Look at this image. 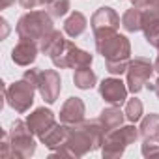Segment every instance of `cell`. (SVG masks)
Here are the masks:
<instances>
[{
	"label": "cell",
	"mask_w": 159,
	"mask_h": 159,
	"mask_svg": "<svg viewBox=\"0 0 159 159\" xmlns=\"http://www.w3.org/2000/svg\"><path fill=\"white\" fill-rule=\"evenodd\" d=\"M142 155L144 157L159 155V140H144V144H142Z\"/></svg>",
	"instance_id": "25"
},
{
	"label": "cell",
	"mask_w": 159,
	"mask_h": 159,
	"mask_svg": "<svg viewBox=\"0 0 159 159\" xmlns=\"http://www.w3.org/2000/svg\"><path fill=\"white\" fill-rule=\"evenodd\" d=\"M52 64L60 69L64 67H84V66H90L92 64V54L83 51V49H79L73 41L66 39V45L64 49L60 51V54H56L54 58H51Z\"/></svg>",
	"instance_id": "8"
},
{
	"label": "cell",
	"mask_w": 159,
	"mask_h": 159,
	"mask_svg": "<svg viewBox=\"0 0 159 159\" xmlns=\"http://www.w3.org/2000/svg\"><path fill=\"white\" fill-rule=\"evenodd\" d=\"M124 118H125V112H122L120 107H116V105H111L109 109H103L101 114H99V124L105 129V135L109 131L120 127L124 124Z\"/></svg>",
	"instance_id": "18"
},
{
	"label": "cell",
	"mask_w": 159,
	"mask_h": 159,
	"mask_svg": "<svg viewBox=\"0 0 159 159\" xmlns=\"http://www.w3.org/2000/svg\"><path fill=\"white\" fill-rule=\"evenodd\" d=\"M155 71L153 64L146 58H135V60H129V66H127V90L133 92V94H139L150 81L152 73Z\"/></svg>",
	"instance_id": "7"
},
{
	"label": "cell",
	"mask_w": 159,
	"mask_h": 159,
	"mask_svg": "<svg viewBox=\"0 0 159 159\" xmlns=\"http://www.w3.org/2000/svg\"><path fill=\"white\" fill-rule=\"evenodd\" d=\"M67 135H69V127L66 124H54L47 133H43L39 137V140L52 152L60 150L66 146V140H67Z\"/></svg>",
	"instance_id": "15"
},
{
	"label": "cell",
	"mask_w": 159,
	"mask_h": 159,
	"mask_svg": "<svg viewBox=\"0 0 159 159\" xmlns=\"http://www.w3.org/2000/svg\"><path fill=\"white\" fill-rule=\"evenodd\" d=\"M86 17L81 13V11H73L66 23H64V32L69 36V38H79L84 30H86Z\"/></svg>",
	"instance_id": "19"
},
{
	"label": "cell",
	"mask_w": 159,
	"mask_h": 159,
	"mask_svg": "<svg viewBox=\"0 0 159 159\" xmlns=\"http://www.w3.org/2000/svg\"><path fill=\"white\" fill-rule=\"evenodd\" d=\"M153 67H155V71H157V73H159V54H157V60H155V62H153Z\"/></svg>",
	"instance_id": "31"
},
{
	"label": "cell",
	"mask_w": 159,
	"mask_h": 159,
	"mask_svg": "<svg viewBox=\"0 0 159 159\" xmlns=\"http://www.w3.org/2000/svg\"><path fill=\"white\" fill-rule=\"evenodd\" d=\"M64 45H66V39H64L62 32H58V30H51L49 34H45L39 39V51L43 54H47L49 58H54L56 54H60Z\"/></svg>",
	"instance_id": "17"
},
{
	"label": "cell",
	"mask_w": 159,
	"mask_h": 159,
	"mask_svg": "<svg viewBox=\"0 0 159 159\" xmlns=\"http://www.w3.org/2000/svg\"><path fill=\"white\" fill-rule=\"evenodd\" d=\"M2 157H11V148H10V131L2 133Z\"/></svg>",
	"instance_id": "26"
},
{
	"label": "cell",
	"mask_w": 159,
	"mask_h": 159,
	"mask_svg": "<svg viewBox=\"0 0 159 159\" xmlns=\"http://www.w3.org/2000/svg\"><path fill=\"white\" fill-rule=\"evenodd\" d=\"M73 83H75L77 88H81V90H90V88L96 86L98 77H96V73L90 69V66L77 67V69H75V75H73Z\"/></svg>",
	"instance_id": "20"
},
{
	"label": "cell",
	"mask_w": 159,
	"mask_h": 159,
	"mask_svg": "<svg viewBox=\"0 0 159 159\" xmlns=\"http://www.w3.org/2000/svg\"><path fill=\"white\" fill-rule=\"evenodd\" d=\"M0 23H2V28H4V32H2V39L8 36V32H10V26H8V23H6V19H2V21H0Z\"/></svg>",
	"instance_id": "29"
},
{
	"label": "cell",
	"mask_w": 159,
	"mask_h": 159,
	"mask_svg": "<svg viewBox=\"0 0 159 159\" xmlns=\"http://www.w3.org/2000/svg\"><path fill=\"white\" fill-rule=\"evenodd\" d=\"M34 92H36V86L23 79V81H17L13 83L10 88H6V103L19 114L26 112L32 103H34Z\"/></svg>",
	"instance_id": "6"
},
{
	"label": "cell",
	"mask_w": 159,
	"mask_h": 159,
	"mask_svg": "<svg viewBox=\"0 0 159 159\" xmlns=\"http://www.w3.org/2000/svg\"><path fill=\"white\" fill-rule=\"evenodd\" d=\"M142 101L140 99H137V98H133V99H129V101H125V118L129 120V122H139L140 118H142Z\"/></svg>",
	"instance_id": "24"
},
{
	"label": "cell",
	"mask_w": 159,
	"mask_h": 159,
	"mask_svg": "<svg viewBox=\"0 0 159 159\" xmlns=\"http://www.w3.org/2000/svg\"><path fill=\"white\" fill-rule=\"evenodd\" d=\"M26 124H28V127H30V131H32L34 135L41 137L43 133H47V131L56 124V120H54V114H52L51 109L39 107V109H36L34 112L28 114Z\"/></svg>",
	"instance_id": "12"
},
{
	"label": "cell",
	"mask_w": 159,
	"mask_h": 159,
	"mask_svg": "<svg viewBox=\"0 0 159 159\" xmlns=\"http://www.w3.org/2000/svg\"><path fill=\"white\" fill-rule=\"evenodd\" d=\"M127 86H125V83H122L120 79H114V77H111V79H105V81L99 84V94H101V98L107 101V103H111V105H116V107H120V105H124L125 101H127Z\"/></svg>",
	"instance_id": "11"
},
{
	"label": "cell",
	"mask_w": 159,
	"mask_h": 159,
	"mask_svg": "<svg viewBox=\"0 0 159 159\" xmlns=\"http://www.w3.org/2000/svg\"><path fill=\"white\" fill-rule=\"evenodd\" d=\"M142 13H144V17H142L144 38L152 47L159 49V15L153 11H148V10H142Z\"/></svg>",
	"instance_id": "16"
},
{
	"label": "cell",
	"mask_w": 159,
	"mask_h": 159,
	"mask_svg": "<svg viewBox=\"0 0 159 159\" xmlns=\"http://www.w3.org/2000/svg\"><path fill=\"white\" fill-rule=\"evenodd\" d=\"M32 131L26 122L15 120L10 129V148H11V157H21L26 159L34 155L36 152V142L32 139Z\"/></svg>",
	"instance_id": "5"
},
{
	"label": "cell",
	"mask_w": 159,
	"mask_h": 159,
	"mask_svg": "<svg viewBox=\"0 0 159 159\" xmlns=\"http://www.w3.org/2000/svg\"><path fill=\"white\" fill-rule=\"evenodd\" d=\"M38 92L41 94V98L47 103H54L60 96L62 90V81H60V75L54 69H43L38 75V83H36Z\"/></svg>",
	"instance_id": "10"
},
{
	"label": "cell",
	"mask_w": 159,
	"mask_h": 159,
	"mask_svg": "<svg viewBox=\"0 0 159 159\" xmlns=\"http://www.w3.org/2000/svg\"><path fill=\"white\" fill-rule=\"evenodd\" d=\"M139 139V131L135 125H125V127H116L112 131H109L103 139L101 144V153L107 159H114V157H122L125 148L129 144H133Z\"/></svg>",
	"instance_id": "4"
},
{
	"label": "cell",
	"mask_w": 159,
	"mask_h": 159,
	"mask_svg": "<svg viewBox=\"0 0 159 159\" xmlns=\"http://www.w3.org/2000/svg\"><path fill=\"white\" fill-rule=\"evenodd\" d=\"M142 17H144L142 10L133 6L131 10H127L122 15V26L127 32H139V30H142Z\"/></svg>",
	"instance_id": "22"
},
{
	"label": "cell",
	"mask_w": 159,
	"mask_h": 159,
	"mask_svg": "<svg viewBox=\"0 0 159 159\" xmlns=\"http://www.w3.org/2000/svg\"><path fill=\"white\" fill-rule=\"evenodd\" d=\"M92 30H94V38L99 39V38H105V36H111V34H116L122 21L118 17V13L109 8V6H103L99 8L94 15H92Z\"/></svg>",
	"instance_id": "9"
},
{
	"label": "cell",
	"mask_w": 159,
	"mask_h": 159,
	"mask_svg": "<svg viewBox=\"0 0 159 159\" xmlns=\"http://www.w3.org/2000/svg\"><path fill=\"white\" fill-rule=\"evenodd\" d=\"M45 8H47V13H49L51 17L60 19V17H64V15L69 11L71 6H69V0H47Z\"/></svg>",
	"instance_id": "23"
},
{
	"label": "cell",
	"mask_w": 159,
	"mask_h": 159,
	"mask_svg": "<svg viewBox=\"0 0 159 159\" xmlns=\"http://www.w3.org/2000/svg\"><path fill=\"white\" fill-rule=\"evenodd\" d=\"M38 51H39V45L36 41H32V39H21L13 47V51H11V60L17 66L26 67V66L34 64V60L38 56Z\"/></svg>",
	"instance_id": "14"
},
{
	"label": "cell",
	"mask_w": 159,
	"mask_h": 159,
	"mask_svg": "<svg viewBox=\"0 0 159 159\" xmlns=\"http://www.w3.org/2000/svg\"><path fill=\"white\" fill-rule=\"evenodd\" d=\"M105 139V129L101 127L99 120L81 122L69 125V135L66 140V146L56 150L58 155H69V157H83L84 153L101 148Z\"/></svg>",
	"instance_id": "1"
},
{
	"label": "cell",
	"mask_w": 159,
	"mask_h": 159,
	"mask_svg": "<svg viewBox=\"0 0 159 159\" xmlns=\"http://www.w3.org/2000/svg\"><path fill=\"white\" fill-rule=\"evenodd\" d=\"M96 49L99 54H103L107 71L111 75H122L127 71L131 45L125 36H120L116 32V34L99 38V39H96Z\"/></svg>",
	"instance_id": "2"
},
{
	"label": "cell",
	"mask_w": 159,
	"mask_h": 159,
	"mask_svg": "<svg viewBox=\"0 0 159 159\" xmlns=\"http://www.w3.org/2000/svg\"><path fill=\"white\" fill-rule=\"evenodd\" d=\"M153 92H155V96L159 98V79H157V81L153 83Z\"/></svg>",
	"instance_id": "30"
},
{
	"label": "cell",
	"mask_w": 159,
	"mask_h": 159,
	"mask_svg": "<svg viewBox=\"0 0 159 159\" xmlns=\"http://www.w3.org/2000/svg\"><path fill=\"white\" fill-rule=\"evenodd\" d=\"M51 30H54L52 28V19L45 11H28L17 23V34H19L21 39L39 41Z\"/></svg>",
	"instance_id": "3"
},
{
	"label": "cell",
	"mask_w": 159,
	"mask_h": 159,
	"mask_svg": "<svg viewBox=\"0 0 159 159\" xmlns=\"http://www.w3.org/2000/svg\"><path fill=\"white\" fill-rule=\"evenodd\" d=\"M140 137L144 140H159V114H148L142 120Z\"/></svg>",
	"instance_id": "21"
},
{
	"label": "cell",
	"mask_w": 159,
	"mask_h": 159,
	"mask_svg": "<svg viewBox=\"0 0 159 159\" xmlns=\"http://www.w3.org/2000/svg\"><path fill=\"white\" fill-rule=\"evenodd\" d=\"M19 4L25 10H34V8H39V6H45L47 0H19Z\"/></svg>",
	"instance_id": "27"
},
{
	"label": "cell",
	"mask_w": 159,
	"mask_h": 159,
	"mask_svg": "<svg viewBox=\"0 0 159 159\" xmlns=\"http://www.w3.org/2000/svg\"><path fill=\"white\" fill-rule=\"evenodd\" d=\"M11 4H15V0H0V8H2V10L10 8Z\"/></svg>",
	"instance_id": "28"
},
{
	"label": "cell",
	"mask_w": 159,
	"mask_h": 159,
	"mask_svg": "<svg viewBox=\"0 0 159 159\" xmlns=\"http://www.w3.org/2000/svg\"><path fill=\"white\" fill-rule=\"evenodd\" d=\"M84 120V103L81 98H69L60 109V122L66 125H75Z\"/></svg>",
	"instance_id": "13"
}]
</instances>
